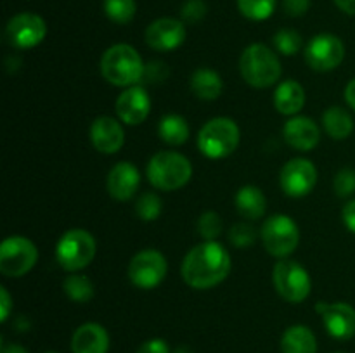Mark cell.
<instances>
[{"instance_id":"cell-1","label":"cell","mask_w":355,"mask_h":353,"mask_svg":"<svg viewBox=\"0 0 355 353\" xmlns=\"http://www.w3.org/2000/svg\"><path fill=\"white\" fill-rule=\"evenodd\" d=\"M231 272L227 249L215 241L194 246L182 262V277L194 289H210L220 284Z\"/></svg>"},{"instance_id":"cell-2","label":"cell","mask_w":355,"mask_h":353,"mask_svg":"<svg viewBox=\"0 0 355 353\" xmlns=\"http://www.w3.org/2000/svg\"><path fill=\"white\" fill-rule=\"evenodd\" d=\"M144 68L139 52L127 44L113 45L101 59L104 80L116 87H134L144 76Z\"/></svg>"},{"instance_id":"cell-3","label":"cell","mask_w":355,"mask_h":353,"mask_svg":"<svg viewBox=\"0 0 355 353\" xmlns=\"http://www.w3.org/2000/svg\"><path fill=\"white\" fill-rule=\"evenodd\" d=\"M239 71L245 82L255 89H267L281 78V62L276 52L262 44L245 48L239 59Z\"/></svg>"},{"instance_id":"cell-4","label":"cell","mask_w":355,"mask_h":353,"mask_svg":"<svg viewBox=\"0 0 355 353\" xmlns=\"http://www.w3.org/2000/svg\"><path fill=\"white\" fill-rule=\"evenodd\" d=\"M193 175L189 159L180 152L162 151L148 163V180L159 190H177L186 185Z\"/></svg>"},{"instance_id":"cell-5","label":"cell","mask_w":355,"mask_h":353,"mask_svg":"<svg viewBox=\"0 0 355 353\" xmlns=\"http://www.w3.org/2000/svg\"><path fill=\"white\" fill-rule=\"evenodd\" d=\"M239 127L231 118L218 116L203 125L198 135V147L207 158H227L238 149Z\"/></svg>"},{"instance_id":"cell-6","label":"cell","mask_w":355,"mask_h":353,"mask_svg":"<svg viewBox=\"0 0 355 353\" xmlns=\"http://www.w3.org/2000/svg\"><path fill=\"white\" fill-rule=\"evenodd\" d=\"M97 251L96 239L83 228L64 232L55 246V260L66 272H78L90 265Z\"/></svg>"},{"instance_id":"cell-7","label":"cell","mask_w":355,"mask_h":353,"mask_svg":"<svg viewBox=\"0 0 355 353\" xmlns=\"http://www.w3.org/2000/svg\"><path fill=\"white\" fill-rule=\"evenodd\" d=\"M263 246L276 258H286L297 249L300 232L293 218L288 215H272L267 218L260 230Z\"/></svg>"},{"instance_id":"cell-8","label":"cell","mask_w":355,"mask_h":353,"mask_svg":"<svg viewBox=\"0 0 355 353\" xmlns=\"http://www.w3.org/2000/svg\"><path fill=\"white\" fill-rule=\"evenodd\" d=\"M272 282L279 296L290 303H302L311 294V275L295 260H279L274 265Z\"/></svg>"},{"instance_id":"cell-9","label":"cell","mask_w":355,"mask_h":353,"mask_svg":"<svg viewBox=\"0 0 355 353\" xmlns=\"http://www.w3.org/2000/svg\"><path fill=\"white\" fill-rule=\"evenodd\" d=\"M38 260L37 246L26 237L12 235L0 246V272L7 277H23Z\"/></svg>"},{"instance_id":"cell-10","label":"cell","mask_w":355,"mask_h":353,"mask_svg":"<svg viewBox=\"0 0 355 353\" xmlns=\"http://www.w3.org/2000/svg\"><path fill=\"white\" fill-rule=\"evenodd\" d=\"M168 272L165 256L156 249H142L134 258L130 260L128 265V277L132 284L141 289H155Z\"/></svg>"},{"instance_id":"cell-11","label":"cell","mask_w":355,"mask_h":353,"mask_svg":"<svg viewBox=\"0 0 355 353\" xmlns=\"http://www.w3.org/2000/svg\"><path fill=\"white\" fill-rule=\"evenodd\" d=\"M343 57V42L331 33L315 35L305 47V61L315 71H331L342 64Z\"/></svg>"},{"instance_id":"cell-12","label":"cell","mask_w":355,"mask_h":353,"mask_svg":"<svg viewBox=\"0 0 355 353\" xmlns=\"http://www.w3.org/2000/svg\"><path fill=\"white\" fill-rule=\"evenodd\" d=\"M47 24L38 14L21 12L10 17L6 26V38L16 48H33L44 42Z\"/></svg>"},{"instance_id":"cell-13","label":"cell","mask_w":355,"mask_h":353,"mask_svg":"<svg viewBox=\"0 0 355 353\" xmlns=\"http://www.w3.org/2000/svg\"><path fill=\"white\" fill-rule=\"evenodd\" d=\"M279 182L286 196L304 197L318 183V170L309 159L295 158L283 166Z\"/></svg>"},{"instance_id":"cell-14","label":"cell","mask_w":355,"mask_h":353,"mask_svg":"<svg viewBox=\"0 0 355 353\" xmlns=\"http://www.w3.org/2000/svg\"><path fill=\"white\" fill-rule=\"evenodd\" d=\"M315 311L322 317L329 336L336 339H350L355 336V308L349 303L319 301Z\"/></svg>"},{"instance_id":"cell-15","label":"cell","mask_w":355,"mask_h":353,"mask_svg":"<svg viewBox=\"0 0 355 353\" xmlns=\"http://www.w3.org/2000/svg\"><path fill=\"white\" fill-rule=\"evenodd\" d=\"M186 40V28L179 19L159 17L146 30V44L158 52H168L180 47Z\"/></svg>"},{"instance_id":"cell-16","label":"cell","mask_w":355,"mask_h":353,"mask_svg":"<svg viewBox=\"0 0 355 353\" xmlns=\"http://www.w3.org/2000/svg\"><path fill=\"white\" fill-rule=\"evenodd\" d=\"M151 99L146 89L134 85L128 87L116 100V114L125 125H139L149 116Z\"/></svg>"},{"instance_id":"cell-17","label":"cell","mask_w":355,"mask_h":353,"mask_svg":"<svg viewBox=\"0 0 355 353\" xmlns=\"http://www.w3.org/2000/svg\"><path fill=\"white\" fill-rule=\"evenodd\" d=\"M141 185V175L135 165L130 161H120L110 170L106 180V189L111 197L118 201H128L135 196Z\"/></svg>"},{"instance_id":"cell-18","label":"cell","mask_w":355,"mask_h":353,"mask_svg":"<svg viewBox=\"0 0 355 353\" xmlns=\"http://www.w3.org/2000/svg\"><path fill=\"white\" fill-rule=\"evenodd\" d=\"M90 141L99 152L114 154L125 144L123 127L111 116L96 118L90 127Z\"/></svg>"},{"instance_id":"cell-19","label":"cell","mask_w":355,"mask_h":353,"mask_svg":"<svg viewBox=\"0 0 355 353\" xmlns=\"http://www.w3.org/2000/svg\"><path fill=\"white\" fill-rule=\"evenodd\" d=\"M284 141L297 151H312L319 144L321 132L315 121L307 116H295L283 128Z\"/></svg>"},{"instance_id":"cell-20","label":"cell","mask_w":355,"mask_h":353,"mask_svg":"<svg viewBox=\"0 0 355 353\" xmlns=\"http://www.w3.org/2000/svg\"><path fill=\"white\" fill-rule=\"evenodd\" d=\"M107 350H110V336L101 324L87 322L73 332V353H107Z\"/></svg>"},{"instance_id":"cell-21","label":"cell","mask_w":355,"mask_h":353,"mask_svg":"<svg viewBox=\"0 0 355 353\" xmlns=\"http://www.w3.org/2000/svg\"><path fill=\"white\" fill-rule=\"evenodd\" d=\"M305 104V90L295 80H286L279 83L274 92V106L281 114L293 116L304 107Z\"/></svg>"},{"instance_id":"cell-22","label":"cell","mask_w":355,"mask_h":353,"mask_svg":"<svg viewBox=\"0 0 355 353\" xmlns=\"http://www.w3.org/2000/svg\"><path fill=\"white\" fill-rule=\"evenodd\" d=\"M283 353H318V339L307 325H291L281 338Z\"/></svg>"},{"instance_id":"cell-23","label":"cell","mask_w":355,"mask_h":353,"mask_svg":"<svg viewBox=\"0 0 355 353\" xmlns=\"http://www.w3.org/2000/svg\"><path fill=\"white\" fill-rule=\"evenodd\" d=\"M236 210L239 215L250 220H257L267 210V199L262 190L255 185H245L238 190L234 197Z\"/></svg>"},{"instance_id":"cell-24","label":"cell","mask_w":355,"mask_h":353,"mask_svg":"<svg viewBox=\"0 0 355 353\" xmlns=\"http://www.w3.org/2000/svg\"><path fill=\"white\" fill-rule=\"evenodd\" d=\"M222 80L210 68H200L191 76V89L194 96L203 100H214L222 93Z\"/></svg>"},{"instance_id":"cell-25","label":"cell","mask_w":355,"mask_h":353,"mask_svg":"<svg viewBox=\"0 0 355 353\" xmlns=\"http://www.w3.org/2000/svg\"><path fill=\"white\" fill-rule=\"evenodd\" d=\"M322 125H324L326 134L335 141H343L354 132L352 116L338 106L326 109L324 116H322Z\"/></svg>"},{"instance_id":"cell-26","label":"cell","mask_w":355,"mask_h":353,"mask_svg":"<svg viewBox=\"0 0 355 353\" xmlns=\"http://www.w3.org/2000/svg\"><path fill=\"white\" fill-rule=\"evenodd\" d=\"M158 134L165 144L182 145L189 138V125L179 114H166L159 120Z\"/></svg>"},{"instance_id":"cell-27","label":"cell","mask_w":355,"mask_h":353,"mask_svg":"<svg viewBox=\"0 0 355 353\" xmlns=\"http://www.w3.org/2000/svg\"><path fill=\"white\" fill-rule=\"evenodd\" d=\"M64 293L69 300L76 301V303H87L94 298L96 294V289H94L92 280L87 275H82V273H69L64 279Z\"/></svg>"},{"instance_id":"cell-28","label":"cell","mask_w":355,"mask_h":353,"mask_svg":"<svg viewBox=\"0 0 355 353\" xmlns=\"http://www.w3.org/2000/svg\"><path fill=\"white\" fill-rule=\"evenodd\" d=\"M135 0H104V12L107 19H111L116 24H127L134 19Z\"/></svg>"},{"instance_id":"cell-29","label":"cell","mask_w":355,"mask_h":353,"mask_svg":"<svg viewBox=\"0 0 355 353\" xmlns=\"http://www.w3.org/2000/svg\"><path fill=\"white\" fill-rule=\"evenodd\" d=\"M238 7L245 17L252 21H263L272 16L276 0H238Z\"/></svg>"},{"instance_id":"cell-30","label":"cell","mask_w":355,"mask_h":353,"mask_svg":"<svg viewBox=\"0 0 355 353\" xmlns=\"http://www.w3.org/2000/svg\"><path fill=\"white\" fill-rule=\"evenodd\" d=\"M135 213L144 221H153L162 215V199L155 192H144L135 203Z\"/></svg>"},{"instance_id":"cell-31","label":"cell","mask_w":355,"mask_h":353,"mask_svg":"<svg viewBox=\"0 0 355 353\" xmlns=\"http://www.w3.org/2000/svg\"><path fill=\"white\" fill-rule=\"evenodd\" d=\"M274 45H276L277 51L284 55H293L297 52H300L302 45H304V40H302L300 33L295 30H279L276 35H274Z\"/></svg>"},{"instance_id":"cell-32","label":"cell","mask_w":355,"mask_h":353,"mask_svg":"<svg viewBox=\"0 0 355 353\" xmlns=\"http://www.w3.org/2000/svg\"><path fill=\"white\" fill-rule=\"evenodd\" d=\"M198 232L205 241H214L222 232V218L215 211H205L198 218Z\"/></svg>"},{"instance_id":"cell-33","label":"cell","mask_w":355,"mask_h":353,"mask_svg":"<svg viewBox=\"0 0 355 353\" xmlns=\"http://www.w3.org/2000/svg\"><path fill=\"white\" fill-rule=\"evenodd\" d=\"M229 241L234 248L245 249L255 244L257 230L250 224H236L229 230Z\"/></svg>"},{"instance_id":"cell-34","label":"cell","mask_w":355,"mask_h":353,"mask_svg":"<svg viewBox=\"0 0 355 353\" xmlns=\"http://www.w3.org/2000/svg\"><path fill=\"white\" fill-rule=\"evenodd\" d=\"M333 187L335 192L340 197H349L355 192V170L343 168L336 173L335 180H333Z\"/></svg>"},{"instance_id":"cell-35","label":"cell","mask_w":355,"mask_h":353,"mask_svg":"<svg viewBox=\"0 0 355 353\" xmlns=\"http://www.w3.org/2000/svg\"><path fill=\"white\" fill-rule=\"evenodd\" d=\"M180 14L189 23H200L205 17V14H207V6H205L203 0H187L182 6Z\"/></svg>"},{"instance_id":"cell-36","label":"cell","mask_w":355,"mask_h":353,"mask_svg":"<svg viewBox=\"0 0 355 353\" xmlns=\"http://www.w3.org/2000/svg\"><path fill=\"white\" fill-rule=\"evenodd\" d=\"M166 75H168V69H166V66L163 64L162 61H153L149 62L148 66L144 68V76H142V80H146V82H162V80L166 78Z\"/></svg>"},{"instance_id":"cell-37","label":"cell","mask_w":355,"mask_h":353,"mask_svg":"<svg viewBox=\"0 0 355 353\" xmlns=\"http://www.w3.org/2000/svg\"><path fill=\"white\" fill-rule=\"evenodd\" d=\"M135 353H170V348H168V343H166L165 339L155 338L142 343Z\"/></svg>"},{"instance_id":"cell-38","label":"cell","mask_w":355,"mask_h":353,"mask_svg":"<svg viewBox=\"0 0 355 353\" xmlns=\"http://www.w3.org/2000/svg\"><path fill=\"white\" fill-rule=\"evenodd\" d=\"M283 7L286 10L288 16L300 17L311 7V0H283Z\"/></svg>"},{"instance_id":"cell-39","label":"cell","mask_w":355,"mask_h":353,"mask_svg":"<svg viewBox=\"0 0 355 353\" xmlns=\"http://www.w3.org/2000/svg\"><path fill=\"white\" fill-rule=\"evenodd\" d=\"M10 308H12V300H10V294L7 293L6 287H0V320L6 322L9 318Z\"/></svg>"},{"instance_id":"cell-40","label":"cell","mask_w":355,"mask_h":353,"mask_svg":"<svg viewBox=\"0 0 355 353\" xmlns=\"http://www.w3.org/2000/svg\"><path fill=\"white\" fill-rule=\"evenodd\" d=\"M342 218L345 227L349 228L352 234H355V199L345 204V208H343L342 211Z\"/></svg>"},{"instance_id":"cell-41","label":"cell","mask_w":355,"mask_h":353,"mask_svg":"<svg viewBox=\"0 0 355 353\" xmlns=\"http://www.w3.org/2000/svg\"><path fill=\"white\" fill-rule=\"evenodd\" d=\"M336 7L340 10H343L345 14H350V16H355V0H335Z\"/></svg>"},{"instance_id":"cell-42","label":"cell","mask_w":355,"mask_h":353,"mask_svg":"<svg viewBox=\"0 0 355 353\" xmlns=\"http://www.w3.org/2000/svg\"><path fill=\"white\" fill-rule=\"evenodd\" d=\"M345 100L349 102V106L355 111V78L350 80L349 85L345 87Z\"/></svg>"},{"instance_id":"cell-43","label":"cell","mask_w":355,"mask_h":353,"mask_svg":"<svg viewBox=\"0 0 355 353\" xmlns=\"http://www.w3.org/2000/svg\"><path fill=\"white\" fill-rule=\"evenodd\" d=\"M2 353H28V352H26V348H23V346L14 345V343H12V345L3 346Z\"/></svg>"},{"instance_id":"cell-44","label":"cell","mask_w":355,"mask_h":353,"mask_svg":"<svg viewBox=\"0 0 355 353\" xmlns=\"http://www.w3.org/2000/svg\"><path fill=\"white\" fill-rule=\"evenodd\" d=\"M45 353H58V352H45Z\"/></svg>"}]
</instances>
